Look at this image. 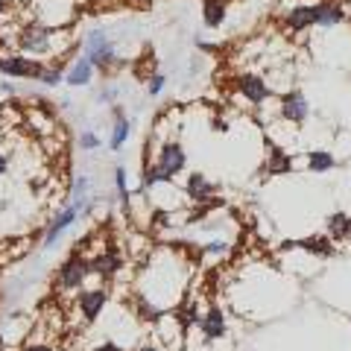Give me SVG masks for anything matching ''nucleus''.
Here are the masks:
<instances>
[{"instance_id": "1a4fd4ad", "label": "nucleus", "mask_w": 351, "mask_h": 351, "mask_svg": "<svg viewBox=\"0 0 351 351\" xmlns=\"http://www.w3.org/2000/svg\"><path fill=\"white\" fill-rule=\"evenodd\" d=\"M156 164L170 176V179H176L179 173H184V167H188V152H184L182 141H164V144L158 147V156H156Z\"/></svg>"}, {"instance_id": "c85d7f7f", "label": "nucleus", "mask_w": 351, "mask_h": 351, "mask_svg": "<svg viewBox=\"0 0 351 351\" xmlns=\"http://www.w3.org/2000/svg\"><path fill=\"white\" fill-rule=\"evenodd\" d=\"M91 351H123V346H120V343H114V339H103V343H97Z\"/></svg>"}, {"instance_id": "aec40b11", "label": "nucleus", "mask_w": 351, "mask_h": 351, "mask_svg": "<svg viewBox=\"0 0 351 351\" xmlns=\"http://www.w3.org/2000/svg\"><path fill=\"white\" fill-rule=\"evenodd\" d=\"M313 27V15H311V6L304 3H295L293 9H287V15H284V29L293 32V36H302Z\"/></svg>"}, {"instance_id": "4be33fe9", "label": "nucleus", "mask_w": 351, "mask_h": 351, "mask_svg": "<svg viewBox=\"0 0 351 351\" xmlns=\"http://www.w3.org/2000/svg\"><path fill=\"white\" fill-rule=\"evenodd\" d=\"M202 21L208 29H219L226 24V0H202Z\"/></svg>"}, {"instance_id": "a211bd4d", "label": "nucleus", "mask_w": 351, "mask_h": 351, "mask_svg": "<svg viewBox=\"0 0 351 351\" xmlns=\"http://www.w3.org/2000/svg\"><path fill=\"white\" fill-rule=\"evenodd\" d=\"M94 64L88 62L85 56H76L71 64H68V71H64V85H71V88H85V85H91L94 80Z\"/></svg>"}, {"instance_id": "20e7f679", "label": "nucleus", "mask_w": 351, "mask_h": 351, "mask_svg": "<svg viewBox=\"0 0 351 351\" xmlns=\"http://www.w3.org/2000/svg\"><path fill=\"white\" fill-rule=\"evenodd\" d=\"M32 21L50 29H71L76 21V0H29Z\"/></svg>"}, {"instance_id": "7c9ffc66", "label": "nucleus", "mask_w": 351, "mask_h": 351, "mask_svg": "<svg viewBox=\"0 0 351 351\" xmlns=\"http://www.w3.org/2000/svg\"><path fill=\"white\" fill-rule=\"evenodd\" d=\"M9 167H12V158H9L6 152H0V179L9 173Z\"/></svg>"}, {"instance_id": "ddd939ff", "label": "nucleus", "mask_w": 351, "mask_h": 351, "mask_svg": "<svg viewBox=\"0 0 351 351\" xmlns=\"http://www.w3.org/2000/svg\"><path fill=\"white\" fill-rule=\"evenodd\" d=\"M237 91L243 94L255 108H261L267 100H272V94H276V91L269 88V82L263 80L261 73H240V76H237Z\"/></svg>"}, {"instance_id": "5701e85b", "label": "nucleus", "mask_w": 351, "mask_h": 351, "mask_svg": "<svg viewBox=\"0 0 351 351\" xmlns=\"http://www.w3.org/2000/svg\"><path fill=\"white\" fill-rule=\"evenodd\" d=\"M337 167V158H334V152H328V149H311L307 152V170L311 173H331Z\"/></svg>"}, {"instance_id": "6ab92c4d", "label": "nucleus", "mask_w": 351, "mask_h": 351, "mask_svg": "<svg viewBox=\"0 0 351 351\" xmlns=\"http://www.w3.org/2000/svg\"><path fill=\"white\" fill-rule=\"evenodd\" d=\"M132 311H135V319L144 325H156L164 313H170V311H164V307H158L156 302H149L147 295H141L138 290L132 293Z\"/></svg>"}, {"instance_id": "39448f33", "label": "nucleus", "mask_w": 351, "mask_h": 351, "mask_svg": "<svg viewBox=\"0 0 351 351\" xmlns=\"http://www.w3.org/2000/svg\"><path fill=\"white\" fill-rule=\"evenodd\" d=\"M44 62L29 59L24 53H0V73L6 80H38Z\"/></svg>"}, {"instance_id": "f257e3e1", "label": "nucleus", "mask_w": 351, "mask_h": 351, "mask_svg": "<svg viewBox=\"0 0 351 351\" xmlns=\"http://www.w3.org/2000/svg\"><path fill=\"white\" fill-rule=\"evenodd\" d=\"M64 36V29H50L38 24V21H27L18 29V53H24L29 59H41V56H62V44L59 38Z\"/></svg>"}, {"instance_id": "7ed1b4c3", "label": "nucleus", "mask_w": 351, "mask_h": 351, "mask_svg": "<svg viewBox=\"0 0 351 351\" xmlns=\"http://www.w3.org/2000/svg\"><path fill=\"white\" fill-rule=\"evenodd\" d=\"M91 278V258L82 252V246L76 243L73 252L68 258L59 263V272H56V287L64 293H76L85 287V281Z\"/></svg>"}, {"instance_id": "2eb2a0df", "label": "nucleus", "mask_w": 351, "mask_h": 351, "mask_svg": "<svg viewBox=\"0 0 351 351\" xmlns=\"http://www.w3.org/2000/svg\"><path fill=\"white\" fill-rule=\"evenodd\" d=\"M217 193H219V184L211 182V179H208L205 173H199V170H193V173L188 176V182H184V196H188L191 202H196V205L211 202Z\"/></svg>"}, {"instance_id": "f03ea898", "label": "nucleus", "mask_w": 351, "mask_h": 351, "mask_svg": "<svg viewBox=\"0 0 351 351\" xmlns=\"http://www.w3.org/2000/svg\"><path fill=\"white\" fill-rule=\"evenodd\" d=\"M82 56L94 64V71H103L108 73L112 68H123V59L117 56V47L114 41L106 36V29H91L82 41Z\"/></svg>"}, {"instance_id": "9d476101", "label": "nucleus", "mask_w": 351, "mask_h": 351, "mask_svg": "<svg viewBox=\"0 0 351 351\" xmlns=\"http://www.w3.org/2000/svg\"><path fill=\"white\" fill-rule=\"evenodd\" d=\"M80 214H82V208H80V205H73V202L64 205L62 211L50 219V226L44 228L41 246H44V249H53V246H56V243H59V237H62L64 232H68V228L76 223V219H80Z\"/></svg>"}, {"instance_id": "f3484780", "label": "nucleus", "mask_w": 351, "mask_h": 351, "mask_svg": "<svg viewBox=\"0 0 351 351\" xmlns=\"http://www.w3.org/2000/svg\"><path fill=\"white\" fill-rule=\"evenodd\" d=\"M112 120H114V126H112V138H108V149L112 152H120L126 147V141L132 135V120L126 117L123 112V106H112Z\"/></svg>"}, {"instance_id": "6e6552de", "label": "nucleus", "mask_w": 351, "mask_h": 351, "mask_svg": "<svg viewBox=\"0 0 351 351\" xmlns=\"http://www.w3.org/2000/svg\"><path fill=\"white\" fill-rule=\"evenodd\" d=\"M123 255H120L117 246H106L91 258V276H97L100 281H114L120 272H123Z\"/></svg>"}, {"instance_id": "412c9836", "label": "nucleus", "mask_w": 351, "mask_h": 351, "mask_svg": "<svg viewBox=\"0 0 351 351\" xmlns=\"http://www.w3.org/2000/svg\"><path fill=\"white\" fill-rule=\"evenodd\" d=\"M325 228H328V237H331L334 243H346V240H351V214L334 211L325 219Z\"/></svg>"}, {"instance_id": "72a5a7b5", "label": "nucleus", "mask_w": 351, "mask_h": 351, "mask_svg": "<svg viewBox=\"0 0 351 351\" xmlns=\"http://www.w3.org/2000/svg\"><path fill=\"white\" fill-rule=\"evenodd\" d=\"M214 132H228V120H214Z\"/></svg>"}, {"instance_id": "bb28decb", "label": "nucleus", "mask_w": 351, "mask_h": 351, "mask_svg": "<svg viewBox=\"0 0 351 351\" xmlns=\"http://www.w3.org/2000/svg\"><path fill=\"white\" fill-rule=\"evenodd\" d=\"M164 85H167V76H164V73H152L149 80H147V94L149 97H161Z\"/></svg>"}, {"instance_id": "2f4dec72", "label": "nucleus", "mask_w": 351, "mask_h": 351, "mask_svg": "<svg viewBox=\"0 0 351 351\" xmlns=\"http://www.w3.org/2000/svg\"><path fill=\"white\" fill-rule=\"evenodd\" d=\"M135 351H161V346L158 343H141Z\"/></svg>"}, {"instance_id": "9b49d317", "label": "nucleus", "mask_w": 351, "mask_h": 351, "mask_svg": "<svg viewBox=\"0 0 351 351\" xmlns=\"http://www.w3.org/2000/svg\"><path fill=\"white\" fill-rule=\"evenodd\" d=\"M284 249H293V252H304L307 258H334L337 255V243L328 234H307L302 240H287Z\"/></svg>"}, {"instance_id": "423d86ee", "label": "nucleus", "mask_w": 351, "mask_h": 351, "mask_svg": "<svg viewBox=\"0 0 351 351\" xmlns=\"http://www.w3.org/2000/svg\"><path fill=\"white\" fill-rule=\"evenodd\" d=\"M108 304V293L106 287H82L80 293H76V313L82 316V322H97L103 316Z\"/></svg>"}, {"instance_id": "f704fd0d", "label": "nucleus", "mask_w": 351, "mask_h": 351, "mask_svg": "<svg viewBox=\"0 0 351 351\" xmlns=\"http://www.w3.org/2000/svg\"><path fill=\"white\" fill-rule=\"evenodd\" d=\"M0 91H3V94H12V97H15V85H12V82H0Z\"/></svg>"}, {"instance_id": "0eeeda50", "label": "nucleus", "mask_w": 351, "mask_h": 351, "mask_svg": "<svg viewBox=\"0 0 351 351\" xmlns=\"http://www.w3.org/2000/svg\"><path fill=\"white\" fill-rule=\"evenodd\" d=\"M278 114L281 120H287L293 126H302L307 117H311V103H307V97L299 91V88H290V91L281 94L278 100Z\"/></svg>"}, {"instance_id": "473e14b6", "label": "nucleus", "mask_w": 351, "mask_h": 351, "mask_svg": "<svg viewBox=\"0 0 351 351\" xmlns=\"http://www.w3.org/2000/svg\"><path fill=\"white\" fill-rule=\"evenodd\" d=\"M9 6H12L9 0H0V21H3V18L9 15Z\"/></svg>"}, {"instance_id": "4468645a", "label": "nucleus", "mask_w": 351, "mask_h": 351, "mask_svg": "<svg viewBox=\"0 0 351 351\" xmlns=\"http://www.w3.org/2000/svg\"><path fill=\"white\" fill-rule=\"evenodd\" d=\"M199 334H202V343H217V339H226L228 337V319L223 313V307H208L202 311V319H199Z\"/></svg>"}, {"instance_id": "f8f14e48", "label": "nucleus", "mask_w": 351, "mask_h": 351, "mask_svg": "<svg viewBox=\"0 0 351 351\" xmlns=\"http://www.w3.org/2000/svg\"><path fill=\"white\" fill-rule=\"evenodd\" d=\"M311 15H313V27L322 29H334L348 21V12L339 0H316V3H311Z\"/></svg>"}, {"instance_id": "dca6fc26", "label": "nucleus", "mask_w": 351, "mask_h": 351, "mask_svg": "<svg viewBox=\"0 0 351 351\" xmlns=\"http://www.w3.org/2000/svg\"><path fill=\"white\" fill-rule=\"evenodd\" d=\"M295 161L287 149H281L276 141H269L267 144V161H263V176H287L293 173Z\"/></svg>"}, {"instance_id": "b1692460", "label": "nucleus", "mask_w": 351, "mask_h": 351, "mask_svg": "<svg viewBox=\"0 0 351 351\" xmlns=\"http://www.w3.org/2000/svg\"><path fill=\"white\" fill-rule=\"evenodd\" d=\"M114 188H117V196H120V205H123V211H129L132 196H135V193L129 191V173H126L123 164H117V167H114Z\"/></svg>"}, {"instance_id": "c756f323", "label": "nucleus", "mask_w": 351, "mask_h": 351, "mask_svg": "<svg viewBox=\"0 0 351 351\" xmlns=\"http://www.w3.org/2000/svg\"><path fill=\"white\" fill-rule=\"evenodd\" d=\"M24 351H56V348H53L50 343H36V339H32V343L24 346Z\"/></svg>"}, {"instance_id": "cd10ccee", "label": "nucleus", "mask_w": 351, "mask_h": 351, "mask_svg": "<svg viewBox=\"0 0 351 351\" xmlns=\"http://www.w3.org/2000/svg\"><path fill=\"white\" fill-rule=\"evenodd\" d=\"M97 100L100 103H106V106H114V100H117V88H112V85H106L100 94H97Z\"/></svg>"}, {"instance_id": "a878e982", "label": "nucleus", "mask_w": 351, "mask_h": 351, "mask_svg": "<svg viewBox=\"0 0 351 351\" xmlns=\"http://www.w3.org/2000/svg\"><path fill=\"white\" fill-rule=\"evenodd\" d=\"M80 147L85 149V152H97L103 147V138L97 135L94 129H82V135H80Z\"/></svg>"}, {"instance_id": "393cba45", "label": "nucleus", "mask_w": 351, "mask_h": 351, "mask_svg": "<svg viewBox=\"0 0 351 351\" xmlns=\"http://www.w3.org/2000/svg\"><path fill=\"white\" fill-rule=\"evenodd\" d=\"M199 255H202V258L223 261V258L232 255V243H228V240H223V237H217V240H211V243H205V246L199 249Z\"/></svg>"}, {"instance_id": "c9c22d12", "label": "nucleus", "mask_w": 351, "mask_h": 351, "mask_svg": "<svg viewBox=\"0 0 351 351\" xmlns=\"http://www.w3.org/2000/svg\"><path fill=\"white\" fill-rule=\"evenodd\" d=\"M348 325H351V316H348Z\"/></svg>"}]
</instances>
